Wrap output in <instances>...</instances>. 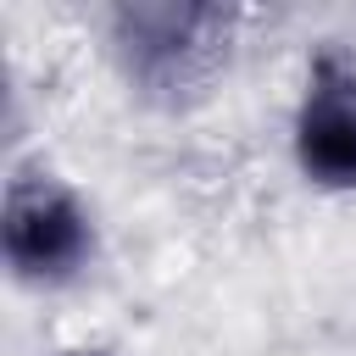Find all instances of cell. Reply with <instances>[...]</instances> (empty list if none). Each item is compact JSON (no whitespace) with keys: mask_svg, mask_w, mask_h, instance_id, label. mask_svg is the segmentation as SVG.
I'll return each mask as SVG.
<instances>
[{"mask_svg":"<svg viewBox=\"0 0 356 356\" xmlns=\"http://www.w3.org/2000/svg\"><path fill=\"white\" fill-rule=\"evenodd\" d=\"M6 261L22 278H67L89 256V217L50 178H17L6 189Z\"/></svg>","mask_w":356,"mask_h":356,"instance_id":"1","label":"cell"},{"mask_svg":"<svg viewBox=\"0 0 356 356\" xmlns=\"http://www.w3.org/2000/svg\"><path fill=\"white\" fill-rule=\"evenodd\" d=\"M295 156L306 178L328 189H356V72L323 61L295 111Z\"/></svg>","mask_w":356,"mask_h":356,"instance_id":"2","label":"cell"},{"mask_svg":"<svg viewBox=\"0 0 356 356\" xmlns=\"http://www.w3.org/2000/svg\"><path fill=\"white\" fill-rule=\"evenodd\" d=\"M122 22L134 28L128 61L156 89H189L217 56V11H134Z\"/></svg>","mask_w":356,"mask_h":356,"instance_id":"3","label":"cell"}]
</instances>
